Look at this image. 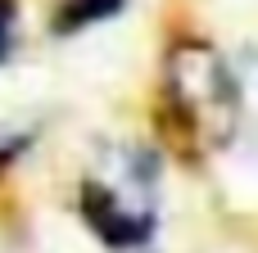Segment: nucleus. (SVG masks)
Instances as JSON below:
<instances>
[{"label":"nucleus","instance_id":"1","mask_svg":"<svg viewBox=\"0 0 258 253\" xmlns=\"http://www.w3.org/2000/svg\"><path fill=\"white\" fill-rule=\"evenodd\" d=\"M77 213H82V222H86L109 249H118V253L141 249V244H150V235H154V213L127 208V204L118 199V190H109V186H100V181H82V186H77Z\"/></svg>","mask_w":258,"mask_h":253},{"label":"nucleus","instance_id":"2","mask_svg":"<svg viewBox=\"0 0 258 253\" xmlns=\"http://www.w3.org/2000/svg\"><path fill=\"white\" fill-rule=\"evenodd\" d=\"M127 0H54L50 9V36H77L104 18H118Z\"/></svg>","mask_w":258,"mask_h":253},{"label":"nucleus","instance_id":"3","mask_svg":"<svg viewBox=\"0 0 258 253\" xmlns=\"http://www.w3.org/2000/svg\"><path fill=\"white\" fill-rule=\"evenodd\" d=\"M14 32H18V0H0V63L14 50Z\"/></svg>","mask_w":258,"mask_h":253},{"label":"nucleus","instance_id":"4","mask_svg":"<svg viewBox=\"0 0 258 253\" xmlns=\"http://www.w3.org/2000/svg\"><path fill=\"white\" fill-rule=\"evenodd\" d=\"M32 145V131H23V136H14V140H5L0 145V167H14L18 158H23V149Z\"/></svg>","mask_w":258,"mask_h":253}]
</instances>
